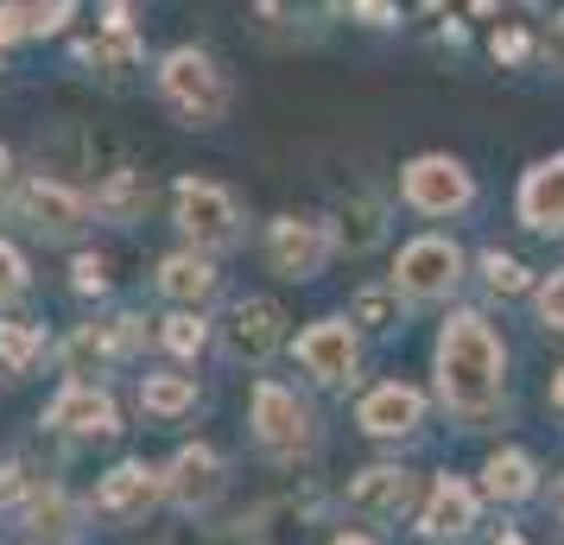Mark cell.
<instances>
[{"label":"cell","instance_id":"obj_12","mask_svg":"<svg viewBox=\"0 0 564 545\" xmlns=\"http://www.w3.org/2000/svg\"><path fill=\"white\" fill-rule=\"evenodd\" d=\"M45 425H57L64 438H115L121 432V413H115V400H108L102 388H64L45 406Z\"/></svg>","mask_w":564,"mask_h":545},{"label":"cell","instance_id":"obj_36","mask_svg":"<svg viewBox=\"0 0 564 545\" xmlns=\"http://www.w3.org/2000/svg\"><path fill=\"white\" fill-rule=\"evenodd\" d=\"M552 406H564V368L552 374Z\"/></svg>","mask_w":564,"mask_h":545},{"label":"cell","instance_id":"obj_38","mask_svg":"<svg viewBox=\"0 0 564 545\" xmlns=\"http://www.w3.org/2000/svg\"><path fill=\"white\" fill-rule=\"evenodd\" d=\"M495 545H527V539H520V533H501V539H495Z\"/></svg>","mask_w":564,"mask_h":545},{"label":"cell","instance_id":"obj_34","mask_svg":"<svg viewBox=\"0 0 564 545\" xmlns=\"http://www.w3.org/2000/svg\"><path fill=\"white\" fill-rule=\"evenodd\" d=\"M495 57L520 64V57H527V39H520V32H501V39H495Z\"/></svg>","mask_w":564,"mask_h":545},{"label":"cell","instance_id":"obj_11","mask_svg":"<svg viewBox=\"0 0 564 545\" xmlns=\"http://www.w3.org/2000/svg\"><path fill=\"white\" fill-rule=\"evenodd\" d=\"M223 457L209 450V444H184L172 469H165V494L178 501L184 514H197V508H216V494H223Z\"/></svg>","mask_w":564,"mask_h":545},{"label":"cell","instance_id":"obj_18","mask_svg":"<svg viewBox=\"0 0 564 545\" xmlns=\"http://www.w3.org/2000/svg\"><path fill=\"white\" fill-rule=\"evenodd\" d=\"M406 489V469H361V476H349V508L356 514H400Z\"/></svg>","mask_w":564,"mask_h":545},{"label":"cell","instance_id":"obj_16","mask_svg":"<svg viewBox=\"0 0 564 545\" xmlns=\"http://www.w3.org/2000/svg\"><path fill=\"white\" fill-rule=\"evenodd\" d=\"M476 526V489H463L457 476H444L432 489V501H425V520H419V533L437 545H457L463 533Z\"/></svg>","mask_w":564,"mask_h":545},{"label":"cell","instance_id":"obj_4","mask_svg":"<svg viewBox=\"0 0 564 545\" xmlns=\"http://www.w3.org/2000/svg\"><path fill=\"white\" fill-rule=\"evenodd\" d=\"M457 280H463V254L444 235H419L393 260V292H406V298H444Z\"/></svg>","mask_w":564,"mask_h":545},{"label":"cell","instance_id":"obj_27","mask_svg":"<svg viewBox=\"0 0 564 545\" xmlns=\"http://www.w3.org/2000/svg\"><path fill=\"white\" fill-rule=\"evenodd\" d=\"M102 356H108V337L77 330V337H70V349H64V368H70V374H89V362L102 368Z\"/></svg>","mask_w":564,"mask_h":545},{"label":"cell","instance_id":"obj_39","mask_svg":"<svg viewBox=\"0 0 564 545\" xmlns=\"http://www.w3.org/2000/svg\"><path fill=\"white\" fill-rule=\"evenodd\" d=\"M558 514H564V489H558Z\"/></svg>","mask_w":564,"mask_h":545},{"label":"cell","instance_id":"obj_15","mask_svg":"<svg viewBox=\"0 0 564 545\" xmlns=\"http://www.w3.org/2000/svg\"><path fill=\"white\" fill-rule=\"evenodd\" d=\"M419 418H425V400H419L412 388H400V381H387V388H375L368 400H361L356 425L368 432V438H406Z\"/></svg>","mask_w":564,"mask_h":545},{"label":"cell","instance_id":"obj_2","mask_svg":"<svg viewBox=\"0 0 564 545\" xmlns=\"http://www.w3.org/2000/svg\"><path fill=\"white\" fill-rule=\"evenodd\" d=\"M159 96L178 108L191 128H209L229 115V77L216 70V57L197 52V45H178V52L159 57Z\"/></svg>","mask_w":564,"mask_h":545},{"label":"cell","instance_id":"obj_22","mask_svg":"<svg viewBox=\"0 0 564 545\" xmlns=\"http://www.w3.org/2000/svg\"><path fill=\"white\" fill-rule=\"evenodd\" d=\"M96 209L115 216V222H133V216L147 209V178H140V172H108V184L96 190Z\"/></svg>","mask_w":564,"mask_h":545},{"label":"cell","instance_id":"obj_28","mask_svg":"<svg viewBox=\"0 0 564 545\" xmlns=\"http://www.w3.org/2000/svg\"><path fill=\"white\" fill-rule=\"evenodd\" d=\"M20 292H26V260L13 241H0V305H13Z\"/></svg>","mask_w":564,"mask_h":545},{"label":"cell","instance_id":"obj_14","mask_svg":"<svg viewBox=\"0 0 564 545\" xmlns=\"http://www.w3.org/2000/svg\"><path fill=\"white\" fill-rule=\"evenodd\" d=\"M159 494H165V476H153L147 464H121L102 476V489H96V508H102L108 520H133L147 514Z\"/></svg>","mask_w":564,"mask_h":545},{"label":"cell","instance_id":"obj_32","mask_svg":"<svg viewBox=\"0 0 564 545\" xmlns=\"http://www.w3.org/2000/svg\"><path fill=\"white\" fill-rule=\"evenodd\" d=\"M32 32V0H0V39Z\"/></svg>","mask_w":564,"mask_h":545},{"label":"cell","instance_id":"obj_23","mask_svg":"<svg viewBox=\"0 0 564 545\" xmlns=\"http://www.w3.org/2000/svg\"><path fill=\"white\" fill-rule=\"evenodd\" d=\"M45 356V330L39 324H0V368L7 374H26Z\"/></svg>","mask_w":564,"mask_h":545},{"label":"cell","instance_id":"obj_25","mask_svg":"<svg viewBox=\"0 0 564 545\" xmlns=\"http://www.w3.org/2000/svg\"><path fill=\"white\" fill-rule=\"evenodd\" d=\"M159 342H165L172 356H184V362H191V356H204L209 324H204L197 312H178V317H165V330H159Z\"/></svg>","mask_w":564,"mask_h":545},{"label":"cell","instance_id":"obj_30","mask_svg":"<svg viewBox=\"0 0 564 545\" xmlns=\"http://www.w3.org/2000/svg\"><path fill=\"white\" fill-rule=\"evenodd\" d=\"M539 324H545V330H564V273H552V280L539 286Z\"/></svg>","mask_w":564,"mask_h":545},{"label":"cell","instance_id":"obj_5","mask_svg":"<svg viewBox=\"0 0 564 545\" xmlns=\"http://www.w3.org/2000/svg\"><path fill=\"white\" fill-rule=\"evenodd\" d=\"M469 197H476V178L463 172V159L425 153L406 165V204L419 216H457V209H469Z\"/></svg>","mask_w":564,"mask_h":545},{"label":"cell","instance_id":"obj_6","mask_svg":"<svg viewBox=\"0 0 564 545\" xmlns=\"http://www.w3.org/2000/svg\"><path fill=\"white\" fill-rule=\"evenodd\" d=\"M330 229L324 222H305V216H280L273 229H267V260H273V273L280 280H317L324 273V260H330Z\"/></svg>","mask_w":564,"mask_h":545},{"label":"cell","instance_id":"obj_33","mask_svg":"<svg viewBox=\"0 0 564 545\" xmlns=\"http://www.w3.org/2000/svg\"><path fill=\"white\" fill-rule=\"evenodd\" d=\"M70 13V0H32V32H57Z\"/></svg>","mask_w":564,"mask_h":545},{"label":"cell","instance_id":"obj_3","mask_svg":"<svg viewBox=\"0 0 564 545\" xmlns=\"http://www.w3.org/2000/svg\"><path fill=\"white\" fill-rule=\"evenodd\" d=\"M172 209H178V229L197 241V248H235L241 241V209L223 184H204V178H184L172 190Z\"/></svg>","mask_w":564,"mask_h":545},{"label":"cell","instance_id":"obj_1","mask_svg":"<svg viewBox=\"0 0 564 545\" xmlns=\"http://www.w3.org/2000/svg\"><path fill=\"white\" fill-rule=\"evenodd\" d=\"M501 342L488 330L476 312H457L444 324V337H437V393H444V406L451 413H488L495 400H501Z\"/></svg>","mask_w":564,"mask_h":545},{"label":"cell","instance_id":"obj_9","mask_svg":"<svg viewBox=\"0 0 564 545\" xmlns=\"http://www.w3.org/2000/svg\"><path fill=\"white\" fill-rule=\"evenodd\" d=\"M13 209H20V222H26L32 235H45V241H70V235L89 222V204H83L77 190H64L57 178H32L20 197H13Z\"/></svg>","mask_w":564,"mask_h":545},{"label":"cell","instance_id":"obj_19","mask_svg":"<svg viewBox=\"0 0 564 545\" xmlns=\"http://www.w3.org/2000/svg\"><path fill=\"white\" fill-rule=\"evenodd\" d=\"M482 489L495 494V501H527V494L539 489V469H533V457H520V450H501V457H488V469H482Z\"/></svg>","mask_w":564,"mask_h":545},{"label":"cell","instance_id":"obj_31","mask_svg":"<svg viewBox=\"0 0 564 545\" xmlns=\"http://www.w3.org/2000/svg\"><path fill=\"white\" fill-rule=\"evenodd\" d=\"M70 286H77V292H108V260L102 254H83L77 266H70Z\"/></svg>","mask_w":564,"mask_h":545},{"label":"cell","instance_id":"obj_17","mask_svg":"<svg viewBox=\"0 0 564 545\" xmlns=\"http://www.w3.org/2000/svg\"><path fill=\"white\" fill-rule=\"evenodd\" d=\"M159 292L178 298V305H209L216 298V266L204 254H172L159 266Z\"/></svg>","mask_w":564,"mask_h":545},{"label":"cell","instance_id":"obj_37","mask_svg":"<svg viewBox=\"0 0 564 545\" xmlns=\"http://www.w3.org/2000/svg\"><path fill=\"white\" fill-rule=\"evenodd\" d=\"M336 545H375V539H356V533H343V539H336Z\"/></svg>","mask_w":564,"mask_h":545},{"label":"cell","instance_id":"obj_29","mask_svg":"<svg viewBox=\"0 0 564 545\" xmlns=\"http://www.w3.org/2000/svg\"><path fill=\"white\" fill-rule=\"evenodd\" d=\"M356 317L368 324V330H393V324H400V312H393V292H361Z\"/></svg>","mask_w":564,"mask_h":545},{"label":"cell","instance_id":"obj_20","mask_svg":"<svg viewBox=\"0 0 564 545\" xmlns=\"http://www.w3.org/2000/svg\"><path fill=\"white\" fill-rule=\"evenodd\" d=\"M336 248H349V254H368L375 241H381V204L375 197H356V204L336 209V229H330Z\"/></svg>","mask_w":564,"mask_h":545},{"label":"cell","instance_id":"obj_10","mask_svg":"<svg viewBox=\"0 0 564 545\" xmlns=\"http://www.w3.org/2000/svg\"><path fill=\"white\" fill-rule=\"evenodd\" d=\"M299 362H305L311 381H324V388H343V381H356V330L349 324H336V317H324V324H311L305 337H299Z\"/></svg>","mask_w":564,"mask_h":545},{"label":"cell","instance_id":"obj_24","mask_svg":"<svg viewBox=\"0 0 564 545\" xmlns=\"http://www.w3.org/2000/svg\"><path fill=\"white\" fill-rule=\"evenodd\" d=\"M26 520H32V533H39V539H64L77 514H70V501H64L57 489H39V494H32V508H26Z\"/></svg>","mask_w":564,"mask_h":545},{"label":"cell","instance_id":"obj_7","mask_svg":"<svg viewBox=\"0 0 564 545\" xmlns=\"http://www.w3.org/2000/svg\"><path fill=\"white\" fill-rule=\"evenodd\" d=\"M254 438L260 450L273 457H299L311 444V413L299 406V393L280 388V381H260L254 388Z\"/></svg>","mask_w":564,"mask_h":545},{"label":"cell","instance_id":"obj_21","mask_svg":"<svg viewBox=\"0 0 564 545\" xmlns=\"http://www.w3.org/2000/svg\"><path fill=\"white\" fill-rule=\"evenodd\" d=\"M140 406L159 413V418H178V413L197 406V381H191V374H147V381H140Z\"/></svg>","mask_w":564,"mask_h":545},{"label":"cell","instance_id":"obj_35","mask_svg":"<svg viewBox=\"0 0 564 545\" xmlns=\"http://www.w3.org/2000/svg\"><path fill=\"white\" fill-rule=\"evenodd\" d=\"M7 184H13V159H7V146H0V197H7Z\"/></svg>","mask_w":564,"mask_h":545},{"label":"cell","instance_id":"obj_13","mask_svg":"<svg viewBox=\"0 0 564 545\" xmlns=\"http://www.w3.org/2000/svg\"><path fill=\"white\" fill-rule=\"evenodd\" d=\"M520 222L539 235H564V153L539 159L533 172L520 178Z\"/></svg>","mask_w":564,"mask_h":545},{"label":"cell","instance_id":"obj_26","mask_svg":"<svg viewBox=\"0 0 564 545\" xmlns=\"http://www.w3.org/2000/svg\"><path fill=\"white\" fill-rule=\"evenodd\" d=\"M482 280L495 292H527V266H520L513 254H501V248H488L482 254Z\"/></svg>","mask_w":564,"mask_h":545},{"label":"cell","instance_id":"obj_8","mask_svg":"<svg viewBox=\"0 0 564 545\" xmlns=\"http://www.w3.org/2000/svg\"><path fill=\"white\" fill-rule=\"evenodd\" d=\"M280 342H285V312L273 298H241V305H229V317H223V356L229 362H267Z\"/></svg>","mask_w":564,"mask_h":545}]
</instances>
